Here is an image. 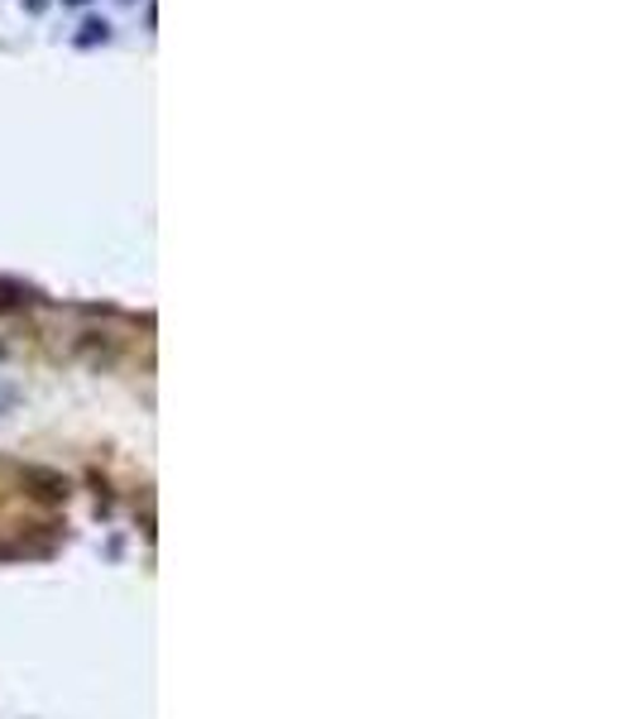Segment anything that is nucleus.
<instances>
[{
  "instance_id": "f257e3e1",
  "label": "nucleus",
  "mask_w": 637,
  "mask_h": 719,
  "mask_svg": "<svg viewBox=\"0 0 637 719\" xmlns=\"http://www.w3.org/2000/svg\"><path fill=\"white\" fill-rule=\"evenodd\" d=\"M82 39H87V44H96V39H106V24H101V20H91V24H87V34H82Z\"/></svg>"
},
{
  "instance_id": "f03ea898",
  "label": "nucleus",
  "mask_w": 637,
  "mask_h": 719,
  "mask_svg": "<svg viewBox=\"0 0 637 719\" xmlns=\"http://www.w3.org/2000/svg\"><path fill=\"white\" fill-rule=\"evenodd\" d=\"M29 10H44V0H29Z\"/></svg>"
}]
</instances>
